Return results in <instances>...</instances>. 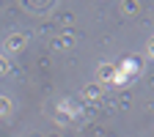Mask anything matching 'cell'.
<instances>
[{"instance_id": "3", "label": "cell", "mask_w": 154, "mask_h": 137, "mask_svg": "<svg viewBox=\"0 0 154 137\" xmlns=\"http://www.w3.org/2000/svg\"><path fill=\"white\" fill-rule=\"evenodd\" d=\"M99 93H102V85H88L83 91V99H99Z\"/></svg>"}, {"instance_id": "4", "label": "cell", "mask_w": 154, "mask_h": 137, "mask_svg": "<svg viewBox=\"0 0 154 137\" xmlns=\"http://www.w3.org/2000/svg\"><path fill=\"white\" fill-rule=\"evenodd\" d=\"M8 112H11V102L6 96H0V115H8Z\"/></svg>"}, {"instance_id": "5", "label": "cell", "mask_w": 154, "mask_h": 137, "mask_svg": "<svg viewBox=\"0 0 154 137\" xmlns=\"http://www.w3.org/2000/svg\"><path fill=\"white\" fill-rule=\"evenodd\" d=\"M8 71V61H6V55L0 52V74H6Z\"/></svg>"}, {"instance_id": "1", "label": "cell", "mask_w": 154, "mask_h": 137, "mask_svg": "<svg viewBox=\"0 0 154 137\" xmlns=\"http://www.w3.org/2000/svg\"><path fill=\"white\" fill-rule=\"evenodd\" d=\"M96 77H99V82H116L119 85V69L113 63H102L99 71H96Z\"/></svg>"}, {"instance_id": "6", "label": "cell", "mask_w": 154, "mask_h": 137, "mask_svg": "<svg viewBox=\"0 0 154 137\" xmlns=\"http://www.w3.org/2000/svg\"><path fill=\"white\" fill-rule=\"evenodd\" d=\"M146 52H149V58H154V38H151V44H149V49H146Z\"/></svg>"}, {"instance_id": "2", "label": "cell", "mask_w": 154, "mask_h": 137, "mask_svg": "<svg viewBox=\"0 0 154 137\" xmlns=\"http://www.w3.org/2000/svg\"><path fill=\"white\" fill-rule=\"evenodd\" d=\"M6 47H8L11 52L22 49V47H25V33H8V38H6Z\"/></svg>"}]
</instances>
